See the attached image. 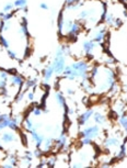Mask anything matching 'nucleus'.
<instances>
[{
  "instance_id": "1",
  "label": "nucleus",
  "mask_w": 127,
  "mask_h": 168,
  "mask_svg": "<svg viewBox=\"0 0 127 168\" xmlns=\"http://www.w3.org/2000/svg\"><path fill=\"white\" fill-rule=\"evenodd\" d=\"M70 66L72 68V73L70 75H73L76 78H81V80L89 79V68L90 65L88 60H79L75 63L70 64Z\"/></svg>"
},
{
  "instance_id": "2",
  "label": "nucleus",
  "mask_w": 127,
  "mask_h": 168,
  "mask_svg": "<svg viewBox=\"0 0 127 168\" xmlns=\"http://www.w3.org/2000/svg\"><path fill=\"white\" fill-rule=\"evenodd\" d=\"M52 65L54 67L55 74L56 75H61L64 73V69L66 67V56L63 53V51L61 50V47H58L56 50V53H55V57L53 62H52Z\"/></svg>"
},
{
  "instance_id": "3",
  "label": "nucleus",
  "mask_w": 127,
  "mask_h": 168,
  "mask_svg": "<svg viewBox=\"0 0 127 168\" xmlns=\"http://www.w3.org/2000/svg\"><path fill=\"white\" fill-rule=\"evenodd\" d=\"M100 134H101V129L99 127V125H91L80 131L79 135L80 137H89L91 140H94L100 136Z\"/></svg>"
},
{
  "instance_id": "4",
  "label": "nucleus",
  "mask_w": 127,
  "mask_h": 168,
  "mask_svg": "<svg viewBox=\"0 0 127 168\" xmlns=\"http://www.w3.org/2000/svg\"><path fill=\"white\" fill-rule=\"evenodd\" d=\"M105 33H106V26L101 24V26H99L95 30V32L93 33L92 35V40L93 42L95 43H98V44H102L103 41H104V38H105Z\"/></svg>"
},
{
  "instance_id": "5",
  "label": "nucleus",
  "mask_w": 127,
  "mask_h": 168,
  "mask_svg": "<svg viewBox=\"0 0 127 168\" xmlns=\"http://www.w3.org/2000/svg\"><path fill=\"white\" fill-rule=\"evenodd\" d=\"M98 45V43H95L93 42L92 40H86V41L82 42V51L86 53L87 56L89 57H92V53H93V50H94Z\"/></svg>"
},
{
  "instance_id": "6",
  "label": "nucleus",
  "mask_w": 127,
  "mask_h": 168,
  "mask_svg": "<svg viewBox=\"0 0 127 168\" xmlns=\"http://www.w3.org/2000/svg\"><path fill=\"white\" fill-rule=\"evenodd\" d=\"M24 78H23L21 75L19 74H16V75H11L10 77V85L11 87H19V91L22 90V87L24 86Z\"/></svg>"
},
{
  "instance_id": "7",
  "label": "nucleus",
  "mask_w": 127,
  "mask_h": 168,
  "mask_svg": "<svg viewBox=\"0 0 127 168\" xmlns=\"http://www.w3.org/2000/svg\"><path fill=\"white\" fill-rule=\"evenodd\" d=\"M54 145L56 146V148L57 149H61V151H66L67 147H68V141H67L66 134L63 132V133L59 135V137H58L57 140H55Z\"/></svg>"
},
{
  "instance_id": "8",
  "label": "nucleus",
  "mask_w": 127,
  "mask_h": 168,
  "mask_svg": "<svg viewBox=\"0 0 127 168\" xmlns=\"http://www.w3.org/2000/svg\"><path fill=\"white\" fill-rule=\"evenodd\" d=\"M29 133L31 134V137H32V140H33V142H34L35 146H36V147H42L43 142H44V140H45L44 135H42L41 133H38L35 129L34 130L30 131Z\"/></svg>"
},
{
  "instance_id": "9",
  "label": "nucleus",
  "mask_w": 127,
  "mask_h": 168,
  "mask_svg": "<svg viewBox=\"0 0 127 168\" xmlns=\"http://www.w3.org/2000/svg\"><path fill=\"white\" fill-rule=\"evenodd\" d=\"M93 112L94 111H93L92 109H88V110H86L83 113L80 114V117H79V124L80 125H86V124L88 123V121L92 118Z\"/></svg>"
},
{
  "instance_id": "10",
  "label": "nucleus",
  "mask_w": 127,
  "mask_h": 168,
  "mask_svg": "<svg viewBox=\"0 0 127 168\" xmlns=\"http://www.w3.org/2000/svg\"><path fill=\"white\" fill-rule=\"evenodd\" d=\"M64 28H65V18H64V10H61L58 13L57 18V30H58V35L63 36L64 35Z\"/></svg>"
},
{
  "instance_id": "11",
  "label": "nucleus",
  "mask_w": 127,
  "mask_h": 168,
  "mask_svg": "<svg viewBox=\"0 0 127 168\" xmlns=\"http://www.w3.org/2000/svg\"><path fill=\"white\" fill-rule=\"evenodd\" d=\"M54 74H55V70L52 63L48 64L47 66L45 67V69L43 70V79H44V81H49L52 79V77L54 76Z\"/></svg>"
},
{
  "instance_id": "12",
  "label": "nucleus",
  "mask_w": 127,
  "mask_h": 168,
  "mask_svg": "<svg viewBox=\"0 0 127 168\" xmlns=\"http://www.w3.org/2000/svg\"><path fill=\"white\" fill-rule=\"evenodd\" d=\"M103 144H104V146L106 148H108V147H116V146H120L122 143L118 137H108V139H105L104 140Z\"/></svg>"
},
{
  "instance_id": "13",
  "label": "nucleus",
  "mask_w": 127,
  "mask_h": 168,
  "mask_svg": "<svg viewBox=\"0 0 127 168\" xmlns=\"http://www.w3.org/2000/svg\"><path fill=\"white\" fill-rule=\"evenodd\" d=\"M1 140H2L3 143H6V144L12 143L16 140V134L13 133V132H3V133L1 134Z\"/></svg>"
},
{
  "instance_id": "14",
  "label": "nucleus",
  "mask_w": 127,
  "mask_h": 168,
  "mask_svg": "<svg viewBox=\"0 0 127 168\" xmlns=\"http://www.w3.org/2000/svg\"><path fill=\"white\" fill-rule=\"evenodd\" d=\"M32 162H33V153L30 152V151H26L25 155L21 158V164L29 167V166L32 165Z\"/></svg>"
},
{
  "instance_id": "15",
  "label": "nucleus",
  "mask_w": 127,
  "mask_h": 168,
  "mask_svg": "<svg viewBox=\"0 0 127 168\" xmlns=\"http://www.w3.org/2000/svg\"><path fill=\"white\" fill-rule=\"evenodd\" d=\"M92 117L94 122L98 125H102V124H104L106 122V117L103 113H101V112H93Z\"/></svg>"
},
{
  "instance_id": "16",
  "label": "nucleus",
  "mask_w": 127,
  "mask_h": 168,
  "mask_svg": "<svg viewBox=\"0 0 127 168\" xmlns=\"http://www.w3.org/2000/svg\"><path fill=\"white\" fill-rule=\"evenodd\" d=\"M95 13V9H83L80 11L78 14V19L79 20H87L90 16H92Z\"/></svg>"
},
{
  "instance_id": "17",
  "label": "nucleus",
  "mask_w": 127,
  "mask_h": 168,
  "mask_svg": "<svg viewBox=\"0 0 127 168\" xmlns=\"http://www.w3.org/2000/svg\"><path fill=\"white\" fill-rule=\"evenodd\" d=\"M55 100H56V102L59 105V107L65 108V105H66V98L64 97L63 92H61V91L55 92Z\"/></svg>"
},
{
  "instance_id": "18",
  "label": "nucleus",
  "mask_w": 127,
  "mask_h": 168,
  "mask_svg": "<svg viewBox=\"0 0 127 168\" xmlns=\"http://www.w3.org/2000/svg\"><path fill=\"white\" fill-rule=\"evenodd\" d=\"M37 78H30V79H26L24 81V91H29L30 88H33L34 86L37 85Z\"/></svg>"
},
{
  "instance_id": "19",
  "label": "nucleus",
  "mask_w": 127,
  "mask_h": 168,
  "mask_svg": "<svg viewBox=\"0 0 127 168\" xmlns=\"http://www.w3.org/2000/svg\"><path fill=\"white\" fill-rule=\"evenodd\" d=\"M23 125H24V127H25V130L26 131H32V130H34V124H33V121L30 119V118L25 117V119L23 120Z\"/></svg>"
},
{
  "instance_id": "20",
  "label": "nucleus",
  "mask_w": 127,
  "mask_h": 168,
  "mask_svg": "<svg viewBox=\"0 0 127 168\" xmlns=\"http://www.w3.org/2000/svg\"><path fill=\"white\" fill-rule=\"evenodd\" d=\"M43 145H44V148H43V151L44 152H49L51 151V148L53 147V145H54V141L52 140V139H45L44 142H43Z\"/></svg>"
},
{
  "instance_id": "21",
  "label": "nucleus",
  "mask_w": 127,
  "mask_h": 168,
  "mask_svg": "<svg viewBox=\"0 0 127 168\" xmlns=\"http://www.w3.org/2000/svg\"><path fill=\"white\" fill-rule=\"evenodd\" d=\"M125 156H126V145H125V143H123L120 145V151H118L116 157L118 159H123L125 158Z\"/></svg>"
},
{
  "instance_id": "22",
  "label": "nucleus",
  "mask_w": 127,
  "mask_h": 168,
  "mask_svg": "<svg viewBox=\"0 0 127 168\" xmlns=\"http://www.w3.org/2000/svg\"><path fill=\"white\" fill-rule=\"evenodd\" d=\"M118 122H120V125L124 129L125 133H127V114L126 113L122 114L121 118H120V120H118Z\"/></svg>"
},
{
  "instance_id": "23",
  "label": "nucleus",
  "mask_w": 127,
  "mask_h": 168,
  "mask_svg": "<svg viewBox=\"0 0 127 168\" xmlns=\"http://www.w3.org/2000/svg\"><path fill=\"white\" fill-rule=\"evenodd\" d=\"M114 20H115V17L113 16L112 13H110V12L106 13V16H105V19H104V22L106 23L108 26H113Z\"/></svg>"
},
{
  "instance_id": "24",
  "label": "nucleus",
  "mask_w": 127,
  "mask_h": 168,
  "mask_svg": "<svg viewBox=\"0 0 127 168\" xmlns=\"http://www.w3.org/2000/svg\"><path fill=\"white\" fill-rule=\"evenodd\" d=\"M7 162L10 163V164H11V165L14 167V166H16L18 164H19V158H18L16 155H13V154H10V155L8 156V158H7Z\"/></svg>"
},
{
  "instance_id": "25",
  "label": "nucleus",
  "mask_w": 127,
  "mask_h": 168,
  "mask_svg": "<svg viewBox=\"0 0 127 168\" xmlns=\"http://www.w3.org/2000/svg\"><path fill=\"white\" fill-rule=\"evenodd\" d=\"M0 45H1L3 48H7V50H8V48H10L9 41H8V40H7V38H4V36L1 34V33H0Z\"/></svg>"
},
{
  "instance_id": "26",
  "label": "nucleus",
  "mask_w": 127,
  "mask_h": 168,
  "mask_svg": "<svg viewBox=\"0 0 127 168\" xmlns=\"http://www.w3.org/2000/svg\"><path fill=\"white\" fill-rule=\"evenodd\" d=\"M25 98V91L24 90H21V91H19L18 93H16V103H20L21 101H23V99Z\"/></svg>"
},
{
  "instance_id": "27",
  "label": "nucleus",
  "mask_w": 127,
  "mask_h": 168,
  "mask_svg": "<svg viewBox=\"0 0 127 168\" xmlns=\"http://www.w3.org/2000/svg\"><path fill=\"white\" fill-rule=\"evenodd\" d=\"M44 151L41 148V147H36V149H34V152H33V155H34V157H36V158H43V156H44Z\"/></svg>"
},
{
  "instance_id": "28",
  "label": "nucleus",
  "mask_w": 127,
  "mask_h": 168,
  "mask_svg": "<svg viewBox=\"0 0 127 168\" xmlns=\"http://www.w3.org/2000/svg\"><path fill=\"white\" fill-rule=\"evenodd\" d=\"M13 5L16 8H23L28 6V0H14Z\"/></svg>"
},
{
  "instance_id": "29",
  "label": "nucleus",
  "mask_w": 127,
  "mask_h": 168,
  "mask_svg": "<svg viewBox=\"0 0 127 168\" xmlns=\"http://www.w3.org/2000/svg\"><path fill=\"white\" fill-rule=\"evenodd\" d=\"M46 160H47L48 167H54V166H56V163H57V158H56V156H51V157H48Z\"/></svg>"
},
{
  "instance_id": "30",
  "label": "nucleus",
  "mask_w": 127,
  "mask_h": 168,
  "mask_svg": "<svg viewBox=\"0 0 127 168\" xmlns=\"http://www.w3.org/2000/svg\"><path fill=\"white\" fill-rule=\"evenodd\" d=\"M10 120H11V117H9L8 119H6V120H3L0 122V131L4 130V129H7V127H9Z\"/></svg>"
},
{
  "instance_id": "31",
  "label": "nucleus",
  "mask_w": 127,
  "mask_h": 168,
  "mask_svg": "<svg viewBox=\"0 0 127 168\" xmlns=\"http://www.w3.org/2000/svg\"><path fill=\"white\" fill-rule=\"evenodd\" d=\"M13 8H14V5H13V2H8L6 3L4 6H3L2 8V11H4V12H12Z\"/></svg>"
},
{
  "instance_id": "32",
  "label": "nucleus",
  "mask_w": 127,
  "mask_h": 168,
  "mask_svg": "<svg viewBox=\"0 0 127 168\" xmlns=\"http://www.w3.org/2000/svg\"><path fill=\"white\" fill-rule=\"evenodd\" d=\"M7 55H8V57L11 58L12 60H18V55H16V53L13 51V50H11V48H8V50H7Z\"/></svg>"
},
{
  "instance_id": "33",
  "label": "nucleus",
  "mask_w": 127,
  "mask_h": 168,
  "mask_svg": "<svg viewBox=\"0 0 127 168\" xmlns=\"http://www.w3.org/2000/svg\"><path fill=\"white\" fill-rule=\"evenodd\" d=\"M92 144V140L89 139V137H81L80 140V145L81 146H87V145H91Z\"/></svg>"
},
{
  "instance_id": "34",
  "label": "nucleus",
  "mask_w": 127,
  "mask_h": 168,
  "mask_svg": "<svg viewBox=\"0 0 127 168\" xmlns=\"http://www.w3.org/2000/svg\"><path fill=\"white\" fill-rule=\"evenodd\" d=\"M118 90H120V86H118V84L115 81L113 85L111 86V88L108 89V91L111 92V93H113V95H115V93H117Z\"/></svg>"
},
{
  "instance_id": "35",
  "label": "nucleus",
  "mask_w": 127,
  "mask_h": 168,
  "mask_svg": "<svg viewBox=\"0 0 127 168\" xmlns=\"http://www.w3.org/2000/svg\"><path fill=\"white\" fill-rule=\"evenodd\" d=\"M122 26H123V20H122L121 18H115L113 26H114V28H121Z\"/></svg>"
},
{
  "instance_id": "36",
  "label": "nucleus",
  "mask_w": 127,
  "mask_h": 168,
  "mask_svg": "<svg viewBox=\"0 0 127 168\" xmlns=\"http://www.w3.org/2000/svg\"><path fill=\"white\" fill-rule=\"evenodd\" d=\"M34 97H35L34 91H26L25 92V98L28 99L29 101H34Z\"/></svg>"
},
{
  "instance_id": "37",
  "label": "nucleus",
  "mask_w": 127,
  "mask_h": 168,
  "mask_svg": "<svg viewBox=\"0 0 127 168\" xmlns=\"http://www.w3.org/2000/svg\"><path fill=\"white\" fill-rule=\"evenodd\" d=\"M13 14H14V12H7L1 20H3V21H10L13 18Z\"/></svg>"
},
{
  "instance_id": "38",
  "label": "nucleus",
  "mask_w": 127,
  "mask_h": 168,
  "mask_svg": "<svg viewBox=\"0 0 127 168\" xmlns=\"http://www.w3.org/2000/svg\"><path fill=\"white\" fill-rule=\"evenodd\" d=\"M115 58L113 56H108L105 58V63L108 64V65H113V64H115Z\"/></svg>"
},
{
  "instance_id": "39",
  "label": "nucleus",
  "mask_w": 127,
  "mask_h": 168,
  "mask_svg": "<svg viewBox=\"0 0 127 168\" xmlns=\"http://www.w3.org/2000/svg\"><path fill=\"white\" fill-rule=\"evenodd\" d=\"M31 47H30L29 45H26V47H25V51H24V58H28V57L31 56Z\"/></svg>"
},
{
  "instance_id": "40",
  "label": "nucleus",
  "mask_w": 127,
  "mask_h": 168,
  "mask_svg": "<svg viewBox=\"0 0 127 168\" xmlns=\"http://www.w3.org/2000/svg\"><path fill=\"white\" fill-rule=\"evenodd\" d=\"M11 29V22L10 21H4V26H3V32L9 31Z\"/></svg>"
},
{
  "instance_id": "41",
  "label": "nucleus",
  "mask_w": 127,
  "mask_h": 168,
  "mask_svg": "<svg viewBox=\"0 0 127 168\" xmlns=\"http://www.w3.org/2000/svg\"><path fill=\"white\" fill-rule=\"evenodd\" d=\"M79 1H81V0H65V6H69V5L79 2Z\"/></svg>"
},
{
  "instance_id": "42",
  "label": "nucleus",
  "mask_w": 127,
  "mask_h": 168,
  "mask_svg": "<svg viewBox=\"0 0 127 168\" xmlns=\"http://www.w3.org/2000/svg\"><path fill=\"white\" fill-rule=\"evenodd\" d=\"M66 92H67V95H68V96H72L73 93H75V90H73L71 87H67V88H66Z\"/></svg>"
},
{
  "instance_id": "43",
  "label": "nucleus",
  "mask_w": 127,
  "mask_h": 168,
  "mask_svg": "<svg viewBox=\"0 0 127 168\" xmlns=\"http://www.w3.org/2000/svg\"><path fill=\"white\" fill-rule=\"evenodd\" d=\"M21 137H22V143H23V145H25V146H28V139H26V135L25 134H23V133H21Z\"/></svg>"
},
{
  "instance_id": "44",
  "label": "nucleus",
  "mask_w": 127,
  "mask_h": 168,
  "mask_svg": "<svg viewBox=\"0 0 127 168\" xmlns=\"http://www.w3.org/2000/svg\"><path fill=\"white\" fill-rule=\"evenodd\" d=\"M10 115L9 114H7V113H0V122L3 120H6V119H8Z\"/></svg>"
},
{
  "instance_id": "45",
  "label": "nucleus",
  "mask_w": 127,
  "mask_h": 168,
  "mask_svg": "<svg viewBox=\"0 0 127 168\" xmlns=\"http://www.w3.org/2000/svg\"><path fill=\"white\" fill-rule=\"evenodd\" d=\"M40 8L43 10H48V5L46 2H41L40 3Z\"/></svg>"
},
{
  "instance_id": "46",
  "label": "nucleus",
  "mask_w": 127,
  "mask_h": 168,
  "mask_svg": "<svg viewBox=\"0 0 127 168\" xmlns=\"http://www.w3.org/2000/svg\"><path fill=\"white\" fill-rule=\"evenodd\" d=\"M1 167H3V168H11V167H13L12 165H11V164H10V163H2V164H1Z\"/></svg>"
},
{
  "instance_id": "47",
  "label": "nucleus",
  "mask_w": 127,
  "mask_h": 168,
  "mask_svg": "<svg viewBox=\"0 0 127 168\" xmlns=\"http://www.w3.org/2000/svg\"><path fill=\"white\" fill-rule=\"evenodd\" d=\"M123 16H124L125 18H127V11H126V10H124V11H123Z\"/></svg>"
},
{
  "instance_id": "48",
  "label": "nucleus",
  "mask_w": 127,
  "mask_h": 168,
  "mask_svg": "<svg viewBox=\"0 0 127 168\" xmlns=\"http://www.w3.org/2000/svg\"><path fill=\"white\" fill-rule=\"evenodd\" d=\"M123 5H124V8H125V10H126V11H127V3H123Z\"/></svg>"
},
{
  "instance_id": "49",
  "label": "nucleus",
  "mask_w": 127,
  "mask_h": 168,
  "mask_svg": "<svg viewBox=\"0 0 127 168\" xmlns=\"http://www.w3.org/2000/svg\"><path fill=\"white\" fill-rule=\"evenodd\" d=\"M3 149V147H2V145H1V144H0V151H2Z\"/></svg>"
}]
</instances>
